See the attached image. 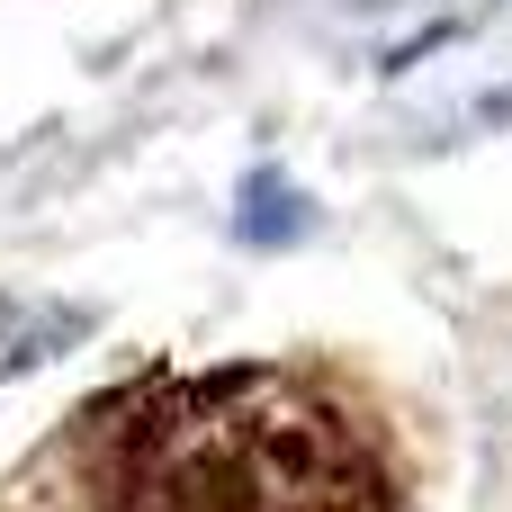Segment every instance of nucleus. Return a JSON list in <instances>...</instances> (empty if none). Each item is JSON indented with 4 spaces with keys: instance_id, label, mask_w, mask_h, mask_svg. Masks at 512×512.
<instances>
[{
    "instance_id": "f257e3e1",
    "label": "nucleus",
    "mask_w": 512,
    "mask_h": 512,
    "mask_svg": "<svg viewBox=\"0 0 512 512\" xmlns=\"http://www.w3.org/2000/svg\"><path fill=\"white\" fill-rule=\"evenodd\" d=\"M108 512H387L360 432L297 378H171L117 414Z\"/></svg>"
}]
</instances>
